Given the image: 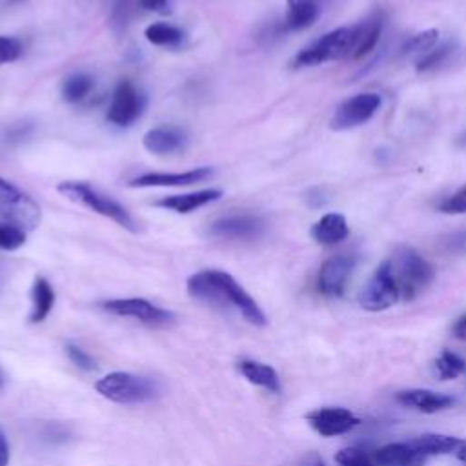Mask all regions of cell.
I'll list each match as a JSON object with an SVG mask.
<instances>
[{
  "mask_svg": "<svg viewBox=\"0 0 466 466\" xmlns=\"http://www.w3.org/2000/svg\"><path fill=\"white\" fill-rule=\"evenodd\" d=\"M437 38H439V31L437 29H426L422 33H417L413 36H410L399 49V55L404 58H420L422 55H426L431 47L437 46Z\"/></svg>",
  "mask_w": 466,
  "mask_h": 466,
  "instance_id": "cell-28",
  "label": "cell"
},
{
  "mask_svg": "<svg viewBox=\"0 0 466 466\" xmlns=\"http://www.w3.org/2000/svg\"><path fill=\"white\" fill-rule=\"evenodd\" d=\"M359 25H360V33H359L357 47H355L353 56H351L355 60L362 58L364 55H368V53H371L375 49L377 42L380 40L382 29H384V15L380 11L373 13L366 20L359 22Z\"/></svg>",
  "mask_w": 466,
  "mask_h": 466,
  "instance_id": "cell-23",
  "label": "cell"
},
{
  "mask_svg": "<svg viewBox=\"0 0 466 466\" xmlns=\"http://www.w3.org/2000/svg\"><path fill=\"white\" fill-rule=\"evenodd\" d=\"M25 229L9 224L5 220L0 222V249L2 251H15L24 246L25 242Z\"/></svg>",
  "mask_w": 466,
  "mask_h": 466,
  "instance_id": "cell-30",
  "label": "cell"
},
{
  "mask_svg": "<svg viewBox=\"0 0 466 466\" xmlns=\"http://www.w3.org/2000/svg\"><path fill=\"white\" fill-rule=\"evenodd\" d=\"M138 9L137 7V0H116L115 7H113V13H111V20H113V25H118V27H124L133 11Z\"/></svg>",
  "mask_w": 466,
  "mask_h": 466,
  "instance_id": "cell-36",
  "label": "cell"
},
{
  "mask_svg": "<svg viewBox=\"0 0 466 466\" xmlns=\"http://www.w3.org/2000/svg\"><path fill=\"white\" fill-rule=\"evenodd\" d=\"M2 384H4V371L0 370V388H2Z\"/></svg>",
  "mask_w": 466,
  "mask_h": 466,
  "instance_id": "cell-42",
  "label": "cell"
},
{
  "mask_svg": "<svg viewBox=\"0 0 466 466\" xmlns=\"http://www.w3.org/2000/svg\"><path fill=\"white\" fill-rule=\"evenodd\" d=\"M58 193L64 195L66 198L116 222L118 226H122L124 229L137 233V224L131 217V213L115 198L100 193L98 189H95L93 186H89L87 182L82 180H64L56 186Z\"/></svg>",
  "mask_w": 466,
  "mask_h": 466,
  "instance_id": "cell-4",
  "label": "cell"
},
{
  "mask_svg": "<svg viewBox=\"0 0 466 466\" xmlns=\"http://www.w3.org/2000/svg\"><path fill=\"white\" fill-rule=\"evenodd\" d=\"M146 106V95L131 80H120L113 89L106 118L118 127H129L142 116Z\"/></svg>",
  "mask_w": 466,
  "mask_h": 466,
  "instance_id": "cell-7",
  "label": "cell"
},
{
  "mask_svg": "<svg viewBox=\"0 0 466 466\" xmlns=\"http://www.w3.org/2000/svg\"><path fill=\"white\" fill-rule=\"evenodd\" d=\"M360 25H346L333 29L320 38L313 40L309 46L302 47L291 60L293 69L300 67H311L331 60H342L348 56H353V51L357 47Z\"/></svg>",
  "mask_w": 466,
  "mask_h": 466,
  "instance_id": "cell-2",
  "label": "cell"
},
{
  "mask_svg": "<svg viewBox=\"0 0 466 466\" xmlns=\"http://www.w3.org/2000/svg\"><path fill=\"white\" fill-rule=\"evenodd\" d=\"M359 304L360 308L368 311H382L391 308L399 299V288L395 284V279L390 269V262L384 260L375 273L370 277V280L362 286L359 291Z\"/></svg>",
  "mask_w": 466,
  "mask_h": 466,
  "instance_id": "cell-9",
  "label": "cell"
},
{
  "mask_svg": "<svg viewBox=\"0 0 466 466\" xmlns=\"http://www.w3.org/2000/svg\"><path fill=\"white\" fill-rule=\"evenodd\" d=\"M0 217L9 224L31 231L38 228L42 211L25 191L0 177Z\"/></svg>",
  "mask_w": 466,
  "mask_h": 466,
  "instance_id": "cell-6",
  "label": "cell"
},
{
  "mask_svg": "<svg viewBox=\"0 0 466 466\" xmlns=\"http://www.w3.org/2000/svg\"><path fill=\"white\" fill-rule=\"evenodd\" d=\"M137 7L147 13L171 15L175 7V0H137Z\"/></svg>",
  "mask_w": 466,
  "mask_h": 466,
  "instance_id": "cell-37",
  "label": "cell"
},
{
  "mask_svg": "<svg viewBox=\"0 0 466 466\" xmlns=\"http://www.w3.org/2000/svg\"><path fill=\"white\" fill-rule=\"evenodd\" d=\"M439 211L446 213V215H461L466 213V186H462L461 189H457L453 195L446 197L441 204H439Z\"/></svg>",
  "mask_w": 466,
  "mask_h": 466,
  "instance_id": "cell-33",
  "label": "cell"
},
{
  "mask_svg": "<svg viewBox=\"0 0 466 466\" xmlns=\"http://www.w3.org/2000/svg\"><path fill=\"white\" fill-rule=\"evenodd\" d=\"M240 375L244 379H248L251 384L260 386L271 393H279L280 391V379L279 373L275 371V368H271L269 364L258 362V360H251V359H242L237 364Z\"/></svg>",
  "mask_w": 466,
  "mask_h": 466,
  "instance_id": "cell-21",
  "label": "cell"
},
{
  "mask_svg": "<svg viewBox=\"0 0 466 466\" xmlns=\"http://www.w3.org/2000/svg\"><path fill=\"white\" fill-rule=\"evenodd\" d=\"M328 0H286L284 31H302L317 22Z\"/></svg>",
  "mask_w": 466,
  "mask_h": 466,
  "instance_id": "cell-16",
  "label": "cell"
},
{
  "mask_svg": "<svg viewBox=\"0 0 466 466\" xmlns=\"http://www.w3.org/2000/svg\"><path fill=\"white\" fill-rule=\"evenodd\" d=\"M24 53V46L18 38L0 35V66L18 60Z\"/></svg>",
  "mask_w": 466,
  "mask_h": 466,
  "instance_id": "cell-32",
  "label": "cell"
},
{
  "mask_svg": "<svg viewBox=\"0 0 466 466\" xmlns=\"http://www.w3.org/2000/svg\"><path fill=\"white\" fill-rule=\"evenodd\" d=\"M451 333H453L455 339L466 340V313H462V315L455 320V324H453V328H451Z\"/></svg>",
  "mask_w": 466,
  "mask_h": 466,
  "instance_id": "cell-38",
  "label": "cell"
},
{
  "mask_svg": "<svg viewBox=\"0 0 466 466\" xmlns=\"http://www.w3.org/2000/svg\"><path fill=\"white\" fill-rule=\"evenodd\" d=\"M388 262L402 300L415 299L433 280L431 264L410 246L397 248Z\"/></svg>",
  "mask_w": 466,
  "mask_h": 466,
  "instance_id": "cell-3",
  "label": "cell"
},
{
  "mask_svg": "<svg viewBox=\"0 0 466 466\" xmlns=\"http://www.w3.org/2000/svg\"><path fill=\"white\" fill-rule=\"evenodd\" d=\"M222 197V189L217 187H206V189H198V191H189V193H182V195H167L162 197L160 200L155 202V206L162 208V209H169L175 213H191L198 208H204L215 200H218Z\"/></svg>",
  "mask_w": 466,
  "mask_h": 466,
  "instance_id": "cell-18",
  "label": "cell"
},
{
  "mask_svg": "<svg viewBox=\"0 0 466 466\" xmlns=\"http://www.w3.org/2000/svg\"><path fill=\"white\" fill-rule=\"evenodd\" d=\"M435 370L441 380H451L466 371V360L450 350H442L435 359Z\"/></svg>",
  "mask_w": 466,
  "mask_h": 466,
  "instance_id": "cell-29",
  "label": "cell"
},
{
  "mask_svg": "<svg viewBox=\"0 0 466 466\" xmlns=\"http://www.w3.org/2000/svg\"><path fill=\"white\" fill-rule=\"evenodd\" d=\"M306 420L322 437H337L360 424V419L353 411L340 406L317 408L306 415Z\"/></svg>",
  "mask_w": 466,
  "mask_h": 466,
  "instance_id": "cell-12",
  "label": "cell"
},
{
  "mask_svg": "<svg viewBox=\"0 0 466 466\" xmlns=\"http://www.w3.org/2000/svg\"><path fill=\"white\" fill-rule=\"evenodd\" d=\"M453 455H455L459 461L466 462V441H464V439H461V442H459V446L455 448Z\"/></svg>",
  "mask_w": 466,
  "mask_h": 466,
  "instance_id": "cell-40",
  "label": "cell"
},
{
  "mask_svg": "<svg viewBox=\"0 0 466 466\" xmlns=\"http://www.w3.org/2000/svg\"><path fill=\"white\" fill-rule=\"evenodd\" d=\"M408 442L417 451L430 457V455H453L461 439L453 435H444V433H424Z\"/></svg>",
  "mask_w": 466,
  "mask_h": 466,
  "instance_id": "cell-24",
  "label": "cell"
},
{
  "mask_svg": "<svg viewBox=\"0 0 466 466\" xmlns=\"http://www.w3.org/2000/svg\"><path fill=\"white\" fill-rule=\"evenodd\" d=\"M455 144H457V147H466V129L461 133V135H457V138H455Z\"/></svg>",
  "mask_w": 466,
  "mask_h": 466,
  "instance_id": "cell-41",
  "label": "cell"
},
{
  "mask_svg": "<svg viewBox=\"0 0 466 466\" xmlns=\"http://www.w3.org/2000/svg\"><path fill=\"white\" fill-rule=\"evenodd\" d=\"M377 466H422L426 455L417 451L410 442H390L373 453Z\"/></svg>",
  "mask_w": 466,
  "mask_h": 466,
  "instance_id": "cell-19",
  "label": "cell"
},
{
  "mask_svg": "<svg viewBox=\"0 0 466 466\" xmlns=\"http://www.w3.org/2000/svg\"><path fill=\"white\" fill-rule=\"evenodd\" d=\"M380 96L377 93H360L344 100L333 113L329 127L335 131L353 129L368 122L379 109Z\"/></svg>",
  "mask_w": 466,
  "mask_h": 466,
  "instance_id": "cell-10",
  "label": "cell"
},
{
  "mask_svg": "<svg viewBox=\"0 0 466 466\" xmlns=\"http://www.w3.org/2000/svg\"><path fill=\"white\" fill-rule=\"evenodd\" d=\"M144 36L149 44L158 47H180L186 40V33L167 22H155L144 29Z\"/></svg>",
  "mask_w": 466,
  "mask_h": 466,
  "instance_id": "cell-25",
  "label": "cell"
},
{
  "mask_svg": "<svg viewBox=\"0 0 466 466\" xmlns=\"http://www.w3.org/2000/svg\"><path fill=\"white\" fill-rule=\"evenodd\" d=\"M186 144L187 137L177 126H157L142 137V146L153 155H171L184 149Z\"/></svg>",
  "mask_w": 466,
  "mask_h": 466,
  "instance_id": "cell-15",
  "label": "cell"
},
{
  "mask_svg": "<svg viewBox=\"0 0 466 466\" xmlns=\"http://www.w3.org/2000/svg\"><path fill=\"white\" fill-rule=\"evenodd\" d=\"M213 175L209 166L193 167L187 171L178 173H142L129 180V187H178V186H191L197 182H204Z\"/></svg>",
  "mask_w": 466,
  "mask_h": 466,
  "instance_id": "cell-14",
  "label": "cell"
},
{
  "mask_svg": "<svg viewBox=\"0 0 466 466\" xmlns=\"http://www.w3.org/2000/svg\"><path fill=\"white\" fill-rule=\"evenodd\" d=\"M55 306V289L47 279L36 277L31 288V322H42L47 319Z\"/></svg>",
  "mask_w": 466,
  "mask_h": 466,
  "instance_id": "cell-22",
  "label": "cell"
},
{
  "mask_svg": "<svg viewBox=\"0 0 466 466\" xmlns=\"http://www.w3.org/2000/svg\"><path fill=\"white\" fill-rule=\"evenodd\" d=\"M335 461L339 466H377L373 457L359 448H342L337 451Z\"/></svg>",
  "mask_w": 466,
  "mask_h": 466,
  "instance_id": "cell-31",
  "label": "cell"
},
{
  "mask_svg": "<svg viewBox=\"0 0 466 466\" xmlns=\"http://www.w3.org/2000/svg\"><path fill=\"white\" fill-rule=\"evenodd\" d=\"M66 353H67L69 360H71L76 368H80V370H84V371H93V370H96L95 359H93L86 350H82L80 346H76V344H67V346H66Z\"/></svg>",
  "mask_w": 466,
  "mask_h": 466,
  "instance_id": "cell-34",
  "label": "cell"
},
{
  "mask_svg": "<svg viewBox=\"0 0 466 466\" xmlns=\"http://www.w3.org/2000/svg\"><path fill=\"white\" fill-rule=\"evenodd\" d=\"M348 222L340 213H326L311 226V238L322 246L339 244L348 237Z\"/></svg>",
  "mask_w": 466,
  "mask_h": 466,
  "instance_id": "cell-20",
  "label": "cell"
},
{
  "mask_svg": "<svg viewBox=\"0 0 466 466\" xmlns=\"http://www.w3.org/2000/svg\"><path fill=\"white\" fill-rule=\"evenodd\" d=\"M186 288L193 299L237 309L253 326H266L268 322L257 300L222 269H204L193 273L187 279Z\"/></svg>",
  "mask_w": 466,
  "mask_h": 466,
  "instance_id": "cell-1",
  "label": "cell"
},
{
  "mask_svg": "<svg viewBox=\"0 0 466 466\" xmlns=\"http://www.w3.org/2000/svg\"><path fill=\"white\" fill-rule=\"evenodd\" d=\"M441 246L446 253L451 255H464L466 253V229L453 231L441 238Z\"/></svg>",
  "mask_w": 466,
  "mask_h": 466,
  "instance_id": "cell-35",
  "label": "cell"
},
{
  "mask_svg": "<svg viewBox=\"0 0 466 466\" xmlns=\"http://www.w3.org/2000/svg\"><path fill=\"white\" fill-rule=\"evenodd\" d=\"M357 264V257L351 253H339L329 257L319 271L317 286L326 297H340L344 293L346 282Z\"/></svg>",
  "mask_w": 466,
  "mask_h": 466,
  "instance_id": "cell-13",
  "label": "cell"
},
{
  "mask_svg": "<svg viewBox=\"0 0 466 466\" xmlns=\"http://www.w3.org/2000/svg\"><path fill=\"white\" fill-rule=\"evenodd\" d=\"M95 87V78L89 73H71L60 84L62 100L67 104H76L84 100Z\"/></svg>",
  "mask_w": 466,
  "mask_h": 466,
  "instance_id": "cell-26",
  "label": "cell"
},
{
  "mask_svg": "<svg viewBox=\"0 0 466 466\" xmlns=\"http://www.w3.org/2000/svg\"><path fill=\"white\" fill-rule=\"evenodd\" d=\"M457 53V44L455 42H444L441 46L431 47L426 55H422L420 58L415 60V69L419 73H428V71H435L439 67H442L444 64L450 62V58H453V55Z\"/></svg>",
  "mask_w": 466,
  "mask_h": 466,
  "instance_id": "cell-27",
  "label": "cell"
},
{
  "mask_svg": "<svg viewBox=\"0 0 466 466\" xmlns=\"http://www.w3.org/2000/svg\"><path fill=\"white\" fill-rule=\"evenodd\" d=\"M395 399L402 406L413 408L422 413H437L453 404V397H450L446 393L433 391V390H424V388H411V390L397 391Z\"/></svg>",
  "mask_w": 466,
  "mask_h": 466,
  "instance_id": "cell-17",
  "label": "cell"
},
{
  "mask_svg": "<svg viewBox=\"0 0 466 466\" xmlns=\"http://www.w3.org/2000/svg\"><path fill=\"white\" fill-rule=\"evenodd\" d=\"M100 309L116 315V317H129L140 320L149 326H167L175 322V313L164 309L147 299L142 297H129V299H107L98 304Z\"/></svg>",
  "mask_w": 466,
  "mask_h": 466,
  "instance_id": "cell-8",
  "label": "cell"
},
{
  "mask_svg": "<svg viewBox=\"0 0 466 466\" xmlns=\"http://www.w3.org/2000/svg\"><path fill=\"white\" fill-rule=\"evenodd\" d=\"M264 220L253 213H233L213 220L208 233L226 240H253L264 233Z\"/></svg>",
  "mask_w": 466,
  "mask_h": 466,
  "instance_id": "cell-11",
  "label": "cell"
},
{
  "mask_svg": "<svg viewBox=\"0 0 466 466\" xmlns=\"http://www.w3.org/2000/svg\"><path fill=\"white\" fill-rule=\"evenodd\" d=\"M7 462H9V444L4 431L0 430V466H7Z\"/></svg>",
  "mask_w": 466,
  "mask_h": 466,
  "instance_id": "cell-39",
  "label": "cell"
},
{
  "mask_svg": "<svg viewBox=\"0 0 466 466\" xmlns=\"http://www.w3.org/2000/svg\"><path fill=\"white\" fill-rule=\"evenodd\" d=\"M95 388L102 397L118 404H142L158 393L155 380L127 371L107 373L96 380Z\"/></svg>",
  "mask_w": 466,
  "mask_h": 466,
  "instance_id": "cell-5",
  "label": "cell"
}]
</instances>
